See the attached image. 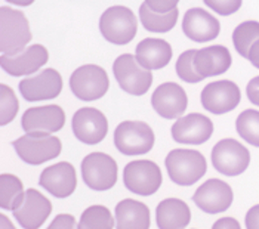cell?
Listing matches in <instances>:
<instances>
[{
  "mask_svg": "<svg viewBox=\"0 0 259 229\" xmlns=\"http://www.w3.org/2000/svg\"><path fill=\"white\" fill-rule=\"evenodd\" d=\"M31 40L27 17L9 6L0 8V51L5 55H18Z\"/></svg>",
  "mask_w": 259,
  "mask_h": 229,
  "instance_id": "cell-1",
  "label": "cell"
},
{
  "mask_svg": "<svg viewBox=\"0 0 259 229\" xmlns=\"http://www.w3.org/2000/svg\"><path fill=\"white\" fill-rule=\"evenodd\" d=\"M164 163L170 180L180 187L194 185L207 169L206 158L196 150H174L167 154Z\"/></svg>",
  "mask_w": 259,
  "mask_h": 229,
  "instance_id": "cell-2",
  "label": "cell"
},
{
  "mask_svg": "<svg viewBox=\"0 0 259 229\" xmlns=\"http://www.w3.org/2000/svg\"><path fill=\"white\" fill-rule=\"evenodd\" d=\"M100 30L107 41L123 46L137 36L138 21L129 8L111 6L101 15Z\"/></svg>",
  "mask_w": 259,
  "mask_h": 229,
  "instance_id": "cell-3",
  "label": "cell"
},
{
  "mask_svg": "<svg viewBox=\"0 0 259 229\" xmlns=\"http://www.w3.org/2000/svg\"><path fill=\"white\" fill-rule=\"evenodd\" d=\"M22 161L39 166L57 158L62 151L60 138L48 133H27L12 142Z\"/></svg>",
  "mask_w": 259,
  "mask_h": 229,
  "instance_id": "cell-4",
  "label": "cell"
},
{
  "mask_svg": "<svg viewBox=\"0 0 259 229\" xmlns=\"http://www.w3.org/2000/svg\"><path fill=\"white\" fill-rule=\"evenodd\" d=\"M113 73L120 87L129 95H145L153 84L151 71L144 68L131 54H123L114 61Z\"/></svg>",
  "mask_w": 259,
  "mask_h": 229,
  "instance_id": "cell-5",
  "label": "cell"
},
{
  "mask_svg": "<svg viewBox=\"0 0 259 229\" xmlns=\"http://www.w3.org/2000/svg\"><path fill=\"white\" fill-rule=\"evenodd\" d=\"M117 163L104 153H92L81 161V176L84 184L94 191H108L117 182Z\"/></svg>",
  "mask_w": 259,
  "mask_h": 229,
  "instance_id": "cell-6",
  "label": "cell"
},
{
  "mask_svg": "<svg viewBox=\"0 0 259 229\" xmlns=\"http://www.w3.org/2000/svg\"><path fill=\"white\" fill-rule=\"evenodd\" d=\"M154 142L156 136L153 129L144 121H123L114 132V145L124 155L150 153Z\"/></svg>",
  "mask_w": 259,
  "mask_h": 229,
  "instance_id": "cell-7",
  "label": "cell"
},
{
  "mask_svg": "<svg viewBox=\"0 0 259 229\" xmlns=\"http://www.w3.org/2000/svg\"><path fill=\"white\" fill-rule=\"evenodd\" d=\"M123 182L126 188L142 197L159 191L163 177L160 167L151 160H135L126 164L123 170Z\"/></svg>",
  "mask_w": 259,
  "mask_h": 229,
  "instance_id": "cell-8",
  "label": "cell"
},
{
  "mask_svg": "<svg viewBox=\"0 0 259 229\" xmlns=\"http://www.w3.org/2000/svg\"><path fill=\"white\" fill-rule=\"evenodd\" d=\"M71 92L81 101H97L107 94L110 87V78L100 65L88 64L77 68L70 78Z\"/></svg>",
  "mask_w": 259,
  "mask_h": 229,
  "instance_id": "cell-9",
  "label": "cell"
},
{
  "mask_svg": "<svg viewBox=\"0 0 259 229\" xmlns=\"http://www.w3.org/2000/svg\"><path fill=\"white\" fill-rule=\"evenodd\" d=\"M249 163V150L236 139H222L212 150V164L225 176H239L246 172Z\"/></svg>",
  "mask_w": 259,
  "mask_h": 229,
  "instance_id": "cell-10",
  "label": "cell"
},
{
  "mask_svg": "<svg viewBox=\"0 0 259 229\" xmlns=\"http://www.w3.org/2000/svg\"><path fill=\"white\" fill-rule=\"evenodd\" d=\"M240 99L241 94L239 86L231 80L212 81L201 90L203 108L215 115L233 111L240 104Z\"/></svg>",
  "mask_w": 259,
  "mask_h": 229,
  "instance_id": "cell-11",
  "label": "cell"
},
{
  "mask_svg": "<svg viewBox=\"0 0 259 229\" xmlns=\"http://www.w3.org/2000/svg\"><path fill=\"white\" fill-rule=\"evenodd\" d=\"M233 190L221 179H209L200 185L193 195V201L200 210L209 214H218L228 210L233 204Z\"/></svg>",
  "mask_w": 259,
  "mask_h": 229,
  "instance_id": "cell-12",
  "label": "cell"
},
{
  "mask_svg": "<svg viewBox=\"0 0 259 229\" xmlns=\"http://www.w3.org/2000/svg\"><path fill=\"white\" fill-rule=\"evenodd\" d=\"M73 132L80 142L88 145H97L108 133V120L97 108L84 107L73 115Z\"/></svg>",
  "mask_w": 259,
  "mask_h": 229,
  "instance_id": "cell-13",
  "label": "cell"
},
{
  "mask_svg": "<svg viewBox=\"0 0 259 229\" xmlns=\"http://www.w3.org/2000/svg\"><path fill=\"white\" fill-rule=\"evenodd\" d=\"M65 124V113L60 105H43L28 108L21 120V126L27 133L52 134Z\"/></svg>",
  "mask_w": 259,
  "mask_h": 229,
  "instance_id": "cell-14",
  "label": "cell"
},
{
  "mask_svg": "<svg viewBox=\"0 0 259 229\" xmlns=\"http://www.w3.org/2000/svg\"><path fill=\"white\" fill-rule=\"evenodd\" d=\"M62 90V77L54 68H46L37 76L27 77L20 81V92L24 99L39 102L54 99Z\"/></svg>",
  "mask_w": 259,
  "mask_h": 229,
  "instance_id": "cell-15",
  "label": "cell"
},
{
  "mask_svg": "<svg viewBox=\"0 0 259 229\" xmlns=\"http://www.w3.org/2000/svg\"><path fill=\"white\" fill-rule=\"evenodd\" d=\"M172 138L178 144L201 145L210 139L213 133V123L203 114H193L180 117L172 126Z\"/></svg>",
  "mask_w": 259,
  "mask_h": 229,
  "instance_id": "cell-16",
  "label": "cell"
},
{
  "mask_svg": "<svg viewBox=\"0 0 259 229\" xmlns=\"http://www.w3.org/2000/svg\"><path fill=\"white\" fill-rule=\"evenodd\" d=\"M49 59V52L41 44H30L18 55H5L0 57L2 68L11 76H28L40 70Z\"/></svg>",
  "mask_w": 259,
  "mask_h": 229,
  "instance_id": "cell-17",
  "label": "cell"
},
{
  "mask_svg": "<svg viewBox=\"0 0 259 229\" xmlns=\"http://www.w3.org/2000/svg\"><path fill=\"white\" fill-rule=\"evenodd\" d=\"M51 213L52 203L40 191L30 188L25 191L24 203L14 210V217L24 229H39Z\"/></svg>",
  "mask_w": 259,
  "mask_h": 229,
  "instance_id": "cell-18",
  "label": "cell"
},
{
  "mask_svg": "<svg viewBox=\"0 0 259 229\" xmlns=\"http://www.w3.org/2000/svg\"><path fill=\"white\" fill-rule=\"evenodd\" d=\"M39 184L54 197L67 198L76 191L77 187L76 169L71 163L67 161L52 164L41 172Z\"/></svg>",
  "mask_w": 259,
  "mask_h": 229,
  "instance_id": "cell-19",
  "label": "cell"
},
{
  "mask_svg": "<svg viewBox=\"0 0 259 229\" xmlns=\"http://www.w3.org/2000/svg\"><path fill=\"white\" fill-rule=\"evenodd\" d=\"M151 105L154 111L167 120L178 118L185 113L188 98L180 84L167 81L160 84L151 96Z\"/></svg>",
  "mask_w": 259,
  "mask_h": 229,
  "instance_id": "cell-20",
  "label": "cell"
},
{
  "mask_svg": "<svg viewBox=\"0 0 259 229\" xmlns=\"http://www.w3.org/2000/svg\"><path fill=\"white\" fill-rule=\"evenodd\" d=\"M185 36L197 43H206L220 36L221 24L213 15L201 8L188 9L182 19Z\"/></svg>",
  "mask_w": 259,
  "mask_h": 229,
  "instance_id": "cell-21",
  "label": "cell"
},
{
  "mask_svg": "<svg viewBox=\"0 0 259 229\" xmlns=\"http://www.w3.org/2000/svg\"><path fill=\"white\" fill-rule=\"evenodd\" d=\"M231 62L233 61L230 51L222 44H215V46L199 49L196 52L194 68L203 78H207V77L220 76L228 71Z\"/></svg>",
  "mask_w": 259,
  "mask_h": 229,
  "instance_id": "cell-22",
  "label": "cell"
},
{
  "mask_svg": "<svg viewBox=\"0 0 259 229\" xmlns=\"http://www.w3.org/2000/svg\"><path fill=\"white\" fill-rule=\"evenodd\" d=\"M137 59L150 71L161 70L172 59V48L161 38H144L137 46Z\"/></svg>",
  "mask_w": 259,
  "mask_h": 229,
  "instance_id": "cell-23",
  "label": "cell"
},
{
  "mask_svg": "<svg viewBox=\"0 0 259 229\" xmlns=\"http://www.w3.org/2000/svg\"><path fill=\"white\" fill-rule=\"evenodd\" d=\"M191 220V210L180 198H166L160 201L156 210L159 229H185Z\"/></svg>",
  "mask_w": 259,
  "mask_h": 229,
  "instance_id": "cell-24",
  "label": "cell"
},
{
  "mask_svg": "<svg viewBox=\"0 0 259 229\" xmlns=\"http://www.w3.org/2000/svg\"><path fill=\"white\" fill-rule=\"evenodd\" d=\"M150 210L137 200H121L116 206V228L117 229H150Z\"/></svg>",
  "mask_w": 259,
  "mask_h": 229,
  "instance_id": "cell-25",
  "label": "cell"
},
{
  "mask_svg": "<svg viewBox=\"0 0 259 229\" xmlns=\"http://www.w3.org/2000/svg\"><path fill=\"white\" fill-rule=\"evenodd\" d=\"M25 191L21 179L11 173L0 174V207L3 210H17L24 203Z\"/></svg>",
  "mask_w": 259,
  "mask_h": 229,
  "instance_id": "cell-26",
  "label": "cell"
},
{
  "mask_svg": "<svg viewBox=\"0 0 259 229\" xmlns=\"http://www.w3.org/2000/svg\"><path fill=\"white\" fill-rule=\"evenodd\" d=\"M180 17V11L178 8H175L174 11L167 12V14H157L154 11H151L147 3H142L140 8V19L141 24L144 25L145 30L151 31V33H167L170 31L175 25Z\"/></svg>",
  "mask_w": 259,
  "mask_h": 229,
  "instance_id": "cell-27",
  "label": "cell"
},
{
  "mask_svg": "<svg viewBox=\"0 0 259 229\" xmlns=\"http://www.w3.org/2000/svg\"><path fill=\"white\" fill-rule=\"evenodd\" d=\"M259 40V22L258 21H244L234 28L233 43L240 57H249L250 48Z\"/></svg>",
  "mask_w": 259,
  "mask_h": 229,
  "instance_id": "cell-28",
  "label": "cell"
},
{
  "mask_svg": "<svg viewBox=\"0 0 259 229\" xmlns=\"http://www.w3.org/2000/svg\"><path fill=\"white\" fill-rule=\"evenodd\" d=\"M114 217L105 206H91L81 213L77 229H113Z\"/></svg>",
  "mask_w": 259,
  "mask_h": 229,
  "instance_id": "cell-29",
  "label": "cell"
},
{
  "mask_svg": "<svg viewBox=\"0 0 259 229\" xmlns=\"http://www.w3.org/2000/svg\"><path fill=\"white\" fill-rule=\"evenodd\" d=\"M236 129L241 139L247 144L259 148V111L258 110H244L237 117Z\"/></svg>",
  "mask_w": 259,
  "mask_h": 229,
  "instance_id": "cell-30",
  "label": "cell"
},
{
  "mask_svg": "<svg viewBox=\"0 0 259 229\" xmlns=\"http://www.w3.org/2000/svg\"><path fill=\"white\" fill-rule=\"evenodd\" d=\"M0 124L6 126L18 114L20 102L12 87L6 84L0 86Z\"/></svg>",
  "mask_w": 259,
  "mask_h": 229,
  "instance_id": "cell-31",
  "label": "cell"
},
{
  "mask_svg": "<svg viewBox=\"0 0 259 229\" xmlns=\"http://www.w3.org/2000/svg\"><path fill=\"white\" fill-rule=\"evenodd\" d=\"M196 52L197 51H194V49L185 51L181 54L178 61H177V74L185 83H199L201 80H204L194 68Z\"/></svg>",
  "mask_w": 259,
  "mask_h": 229,
  "instance_id": "cell-32",
  "label": "cell"
},
{
  "mask_svg": "<svg viewBox=\"0 0 259 229\" xmlns=\"http://www.w3.org/2000/svg\"><path fill=\"white\" fill-rule=\"evenodd\" d=\"M241 2L243 0H204L207 8L224 17L236 14L241 6Z\"/></svg>",
  "mask_w": 259,
  "mask_h": 229,
  "instance_id": "cell-33",
  "label": "cell"
},
{
  "mask_svg": "<svg viewBox=\"0 0 259 229\" xmlns=\"http://www.w3.org/2000/svg\"><path fill=\"white\" fill-rule=\"evenodd\" d=\"M180 0H145L147 6L157 12V14H167L170 11H174L177 8Z\"/></svg>",
  "mask_w": 259,
  "mask_h": 229,
  "instance_id": "cell-34",
  "label": "cell"
},
{
  "mask_svg": "<svg viewBox=\"0 0 259 229\" xmlns=\"http://www.w3.org/2000/svg\"><path fill=\"white\" fill-rule=\"evenodd\" d=\"M48 229H76V219L71 214L62 213L52 220Z\"/></svg>",
  "mask_w": 259,
  "mask_h": 229,
  "instance_id": "cell-35",
  "label": "cell"
},
{
  "mask_svg": "<svg viewBox=\"0 0 259 229\" xmlns=\"http://www.w3.org/2000/svg\"><path fill=\"white\" fill-rule=\"evenodd\" d=\"M246 95H247V99L250 101V104L259 107V76L253 77V78L247 83Z\"/></svg>",
  "mask_w": 259,
  "mask_h": 229,
  "instance_id": "cell-36",
  "label": "cell"
},
{
  "mask_svg": "<svg viewBox=\"0 0 259 229\" xmlns=\"http://www.w3.org/2000/svg\"><path fill=\"white\" fill-rule=\"evenodd\" d=\"M244 223H246V229H259V204L247 210Z\"/></svg>",
  "mask_w": 259,
  "mask_h": 229,
  "instance_id": "cell-37",
  "label": "cell"
},
{
  "mask_svg": "<svg viewBox=\"0 0 259 229\" xmlns=\"http://www.w3.org/2000/svg\"><path fill=\"white\" fill-rule=\"evenodd\" d=\"M212 229H241V226L234 217H222L213 223Z\"/></svg>",
  "mask_w": 259,
  "mask_h": 229,
  "instance_id": "cell-38",
  "label": "cell"
},
{
  "mask_svg": "<svg viewBox=\"0 0 259 229\" xmlns=\"http://www.w3.org/2000/svg\"><path fill=\"white\" fill-rule=\"evenodd\" d=\"M247 59L250 61V64H252L255 68H258L259 70V40L250 48V52H249Z\"/></svg>",
  "mask_w": 259,
  "mask_h": 229,
  "instance_id": "cell-39",
  "label": "cell"
},
{
  "mask_svg": "<svg viewBox=\"0 0 259 229\" xmlns=\"http://www.w3.org/2000/svg\"><path fill=\"white\" fill-rule=\"evenodd\" d=\"M0 229H17L6 214H0Z\"/></svg>",
  "mask_w": 259,
  "mask_h": 229,
  "instance_id": "cell-40",
  "label": "cell"
},
{
  "mask_svg": "<svg viewBox=\"0 0 259 229\" xmlns=\"http://www.w3.org/2000/svg\"><path fill=\"white\" fill-rule=\"evenodd\" d=\"M12 5H18V6H30L34 0H6Z\"/></svg>",
  "mask_w": 259,
  "mask_h": 229,
  "instance_id": "cell-41",
  "label": "cell"
}]
</instances>
